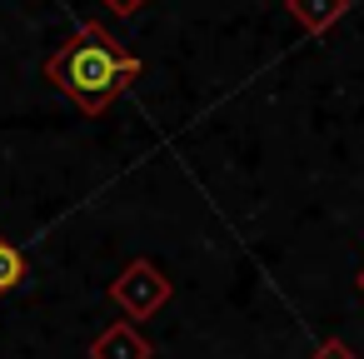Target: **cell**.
I'll list each match as a JSON object with an SVG mask.
<instances>
[{
    "instance_id": "obj_1",
    "label": "cell",
    "mask_w": 364,
    "mask_h": 359,
    "mask_svg": "<svg viewBox=\"0 0 364 359\" xmlns=\"http://www.w3.org/2000/svg\"><path fill=\"white\" fill-rule=\"evenodd\" d=\"M46 75H50V85H55L65 100H75V110L100 115V110H110V105L125 95V85H135L140 60H135L100 21H85V26H75V36L46 60Z\"/></svg>"
},
{
    "instance_id": "obj_2",
    "label": "cell",
    "mask_w": 364,
    "mask_h": 359,
    "mask_svg": "<svg viewBox=\"0 0 364 359\" xmlns=\"http://www.w3.org/2000/svg\"><path fill=\"white\" fill-rule=\"evenodd\" d=\"M170 294H175V284L165 279V269H155L150 259H130L125 269H120V279L110 284V299L140 324V319H150L155 309H165L170 304Z\"/></svg>"
},
{
    "instance_id": "obj_3",
    "label": "cell",
    "mask_w": 364,
    "mask_h": 359,
    "mask_svg": "<svg viewBox=\"0 0 364 359\" xmlns=\"http://www.w3.org/2000/svg\"><path fill=\"white\" fill-rule=\"evenodd\" d=\"M155 349H150V339L135 329V319H125V324H110V329H100L95 339H90V359H150Z\"/></svg>"
},
{
    "instance_id": "obj_4",
    "label": "cell",
    "mask_w": 364,
    "mask_h": 359,
    "mask_svg": "<svg viewBox=\"0 0 364 359\" xmlns=\"http://www.w3.org/2000/svg\"><path fill=\"white\" fill-rule=\"evenodd\" d=\"M284 11H289L309 36H324V31L349 11V0H284Z\"/></svg>"
},
{
    "instance_id": "obj_5",
    "label": "cell",
    "mask_w": 364,
    "mask_h": 359,
    "mask_svg": "<svg viewBox=\"0 0 364 359\" xmlns=\"http://www.w3.org/2000/svg\"><path fill=\"white\" fill-rule=\"evenodd\" d=\"M21 279H26V254H21V245H16V240L0 235V299H6Z\"/></svg>"
},
{
    "instance_id": "obj_6",
    "label": "cell",
    "mask_w": 364,
    "mask_h": 359,
    "mask_svg": "<svg viewBox=\"0 0 364 359\" xmlns=\"http://www.w3.org/2000/svg\"><path fill=\"white\" fill-rule=\"evenodd\" d=\"M309 359H359V354H354V349H349L344 339H324V344H319V349H314Z\"/></svg>"
},
{
    "instance_id": "obj_7",
    "label": "cell",
    "mask_w": 364,
    "mask_h": 359,
    "mask_svg": "<svg viewBox=\"0 0 364 359\" xmlns=\"http://www.w3.org/2000/svg\"><path fill=\"white\" fill-rule=\"evenodd\" d=\"M100 6H105V11H115L120 21H130V16H140V11L150 6V0H100Z\"/></svg>"
},
{
    "instance_id": "obj_8",
    "label": "cell",
    "mask_w": 364,
    "mask_h": 359,
    "mask_svg": "<svg viewBox=\"0 0 364 359\" xmlns=\"http://www.w3.org/2000/svg\"><path fill=\"white\" fill-rule=\"evenodd\" d=\"M354 284H359V294H364V269H359V279H354Z\"/></svg>"
}]
</instances>
